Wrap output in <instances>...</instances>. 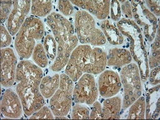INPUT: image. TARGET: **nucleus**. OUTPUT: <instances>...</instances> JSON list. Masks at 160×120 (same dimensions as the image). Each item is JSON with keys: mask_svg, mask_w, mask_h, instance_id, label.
<instances>
[{"mask_svg": "<svg viewBox=\"0 0 160 120\" xmlns=\"http://www.w3.org/2000/svg\"><path fill=\"white\" fill-rule=\"evenodd\" d=\"M1 84L5 88L12 87L15 82L17 57L11 48L1 49Z\"/></svg>", "mask_w": 160, "mask_h": 120, "instance_id": "obj_9", "label": "nucleus"}, {"mask_svg": "<svg viewBox=\"0 0 160 120\" xmlns=\"http://www.w3.org/2000/svg\"><path fill=\"white\" fill-rule=\"evenodd\" d=\"M45 21L57 44L56 58L49 69L52 72H59L66 66L72 51L77 46L78 39L75 34V26L60 14L52 12Z\"/></svg>", "mask_w": 160, "mask_h": 120, "instance_id": "obj_3", "label": "nucleus"}, {"mask_svg": "<svg viewBox=\"0 0 160 120\" xmlns=\"http://www.w3.org/2000/svg\"><path fill=\"white\" fill-rule=\"evenodd\" d=\"M71 118L73 120H89L90 111L87 107L77 103L72 108Z\"/></svg>", "mask_w": 160, "mask_h": 120, "instance_id": "obj_22", "label": "nucleus"}, {"mask_svg": "<svg viewBox=\"0 0 160 120\" xmlns=\"http://www.w3.org/2000/svg\"><path fill=\"white\" fill-rule=\"evenodd\" d=\"M98 91L104 98L115 96L122 87L120 76L112 70H107L102 72L98 80Z\"/></svg>", "mask_w": 160, "mask_h": 120, "instance_id": "obj_11", "label": "nucleus"}, {"mask_svg": "<svg viewBox=\"0 0 160 120\" xmlns=\"http://www.w3.org/2000/svg\"><path fill=\"white\" fill-rule=\"evenodd\" d=\"M12 6L13 1H1L0 16L1 24L4 23L8 21V16L12 10Z\"/></svg>", "mask_w": 160, "mask_h": 120, "instance_id": "obj_24", "label": "nucleus"}, {"mask_svg": "<svg viewBox=\"0 0 160 120\" xmlns=\"http://www.w3.org/2000/svg\"><path fill=\"white\" fill-rule=\"evenodd\" d=\"M54 116L51 110L47 106H43L37 112L32 115L30 120H53Z\"/></svg>", "mask_w": 160, "mask_h": 120, "instance_id": "obj_23", "label": "nucleus"}, {"mask_svg": "<svg viewBox=\"0 0 160 120\" xmlns=\"http://www.w3.org/2000/svg\"><path fill=\"white\" fill-rule=\"evenodd\" d=\"M73 88L72 79L66 74H62L60 86L49 102L51 110L55 117H65L71 111Z\"/></svg>", "mask_w": 160, "mask_h": 120, "instance_id": "obj_7", "label": "nucleus"}, {"mask_svg": "<svg viewBox=\"0 0 160 120\" xmlns=\"http://www.w3.org/2000/svg\"><path fill=\"white\" fill-rule=\"evenodd\" d=\"M105 38L113 45H118L123 43L124 37L119 30L108 20H104L101 25Z\"/></svg>", "mask_w": 160, "mask_h": 120, "instance_id": "obj_17", "label": "nucleus"}, {"mask_svg": "<svg viewBox=\"0 0 160 120\" xmlns=\"http://www.w3.org/2000/svg\"><path fill=\"white\" fill-rule=\"evenodd\" d=\"M98 88L95 77L91 74H84L74 86L73 99L76 103L92 105L96 102L98 96Z\"/></svg>", "mask_w": 160, "mask_h": 120, "instance_id": "obj_8", "label": "nucleus"}, {"mask_svg": "<svg viewBox=\"0 0 160 120\" xmlns=\"http://www.w3.org/2000/svg\"><path fill=\"white\" fill-rule=\"evenodd\" d=\"M52 9L51 0H33L32 1L31 12L32 15L45 17L49 15Z\"/></svg>", "mask_w": 160, "mask_h": 120, "instance_id": "obj_19", "label": "nucleus"}, {"mask_svg": "<svg viewBox=\"0 0 160 120\" xmlns=\"http://www.w3.org/2000/svg\"><path fill=\"white\" fill-rule=\"evenodd\" d=\"M93 105L92 111L90 113V120H102V106L99 102H95Z\"/></svg>", "mask_w": 160, "mask_h": 120, "instance_id": "obj_28", "label": "nucleus"}, {"mask_svg": "<svg viewBox=\"0 0 160 120\" xmlns=\"http://www.w3.org/2000/svg\"><path fill=\"white\" fill-rule=\"evenodd\" d=\"M111 18L114 21H118L121 17V7L119 1L112 0L110 1Z\"/></svg>", "mask_w": 160, "mask_h": 120, "instance_id": "obj_27", "label": "nucleus"}, {"mask_svg": "<svg viewBox=\"0 0 160 120\" xmlns=\"http://www.w3.org/2000/svg\"><path fill=\"white\" fill-rule=\"evenodd\" d=\"M1 48H6L9 46L12 41V35L8 32V30L1 25Z\"/></svg>", "mask_w": 160, "mask_h": 120, "instance_id": "obj_26", "label": "nucleus"}, {"mask_svg": "<svg viewBox=\"0 0 160 120\" xmlns=\"http://www.w3.org/2000/svg\"><path fill=\"white\" fill-rule=\"evenodd\" d=\"M75 28L77 36L83 45L101 46L106 43L102 31L96 27L93 17L85 10H78L75 13Z\"/></svg>", "mask_w": 160, "mask_h": 120, "instance_id": "obj_5", "label": "nucleus"}, {"mask_svg": "<svg viewBox=\"0 0 160 120\" xmlns=\"http://www.w3.org/2000/svg\"><path fill=\"white\" fill-rule=\"evenodd\" d=\"M45 34L44 25L39 18L29 16L16 34L15 47L19 56L29 59L32 55L37 42L43 39Z\"/></svg>", "mask_w": 160, "mask_h": 120, "instance_id": "obj_4", "label": "nucleus"}, {"mask_svg": "<svg viewBox=\"0 0 160 120\" xmlns=\"http://www.w3.org/2000/svg\"><path fill=\"white\" fill-rule=\"evenodd\" d=\"M60 82V76L58 74L43 78L40 84V93L43 97L45 98H51L59 87Z\"/></svg>", "mask_w": 160, "mask_h": 120, "instance_id": "obj_16", "label": "nucleus"}, {"mask_svg": "<svg viewBox=\"0 0 160 120\" xmlns=\"http://www.w3.org/2000/svg\"><path fill=\"white\" fill-rule=\"evenodd\" d=\"M30 0L13 1V8L6 21V26L12 36L16 35L25 21L31 8Z\"/></svg>", "mask_w": 160, "mask_h": 120, "instance_id": "obj_10", "label": "nucleus"}, {"mask_svg": "<svg viewBox=\"0 0 160 120\" xmlns=\"http://www.w3.org/2000/svg\"><path fill=\"white\" fill-rule=\"evenodd\" d=\"M146 113V102L144 97H140L130 106L128 120H144Z\"/></svg>", "mask_w": 160, "mask_h": 120, "instance_id": "obj_18", "label": "nucleus"}, {"mask_svg": "<svg viewBox=\"0 0 160 120\" xmlns=\"http://www.w3.org/2000/svg\"><path fill=\"white\" fill-rule=\"evenodd\" d=\"M43 71L40 67L28 60L21 61L17 65L16 91L19 97L24 113L30 117L45 104L40 84Z\"/></svg>", "mask_w": 160, "mask_h": 120, "instance_id": "obj_1", "label": "nucleus"}, {"mask_svg": "<svg viewBox=\"0 0 160 120\" xmlns=\"http://www.w3.org/2000/svg\"><path fill=\"white\" fill-rule=\"evenodd\" d=\"M120 2H123V4L120 7L121 10L127 17L131 19L133 17V15L131 4L128 1H120Z\"/></svg>", "mask_w": 160, "mask_h": 120, "instance_id": "obj_32", "label": "nucleus"}, {"mask_svg": "<svg viewBox=\"0 0 160 120\" xmlns=\"http://www.w3.org/2000/svg\"><path fill=\"white\" fill-rule=\"evenodd\" d=\"M160 52H151L149 55V65L151 69L160 65Z\"/></svg>", "mask_w": 160, "mask_h": 120, "instance_id": "obj_29", "label": "nucleus"}, {"mask_svg": "<svg viewBox=\"0 0 160 120\" xmlns=\"http://www.w3.org/2000/svg\"><path fill=\"white\" fill-rule=\"evenodd\" d=\"M122 109V99L113 96L105 100L102 104V120H119Z\"/></svg>", "mask_w": 160, "mask_h": 120, "instance_id": "obj_14", "label": "nucleus"}, {"mask_svg": "<svg viewBox=\"0 0 160 120\" xmlns=\"http://www.w3.org/2000/svg\"><path fill=\"white\" fill-rule=\"evenodd\" d=\"M107 65V55L104 50L82 45L77 46L72 51L66 66L65 74L76 82L84 74H101Z\"/></svg>", "mask_w": 160, "mask_h": 120, "instance_id": "obj_2", "label": "nucleus"}, {"mask_svg": "<svg viewBox=\"0 0 160 120\" xmlns=\"http://www.w3.org/2000/svg\"><path fill=\"white\" fill-rule=\"evenodd\" d=\"M58 7L60 12L64 16H71L73 13V7L70 1H68V0L58 1Z\"/></svg>", "mask_w": 160, "mask_h": 120, "instance_id": "obj_25", "label": "nucleus"}, {"mask_svg": "<svg viewBox=\"0 0 160 120\" xmlns=\"http://www.w3.org/2000/svg\"><path fill=\"white\" fill-rule=\"evenodd\" d=\"M143 14L144 16H146V17L149 20V21L152 23L153 27H157L156 25L157 24V19L155 16H154V15L152 13V12H150V10H149L148 8H146L143 7Z\"/></svg>", "mask_w": 160, "mask_h": 120, "instance_id": "obj_33", "label": "nucleus"}, {"mask_svg": "<svg viewBox=\"0 0 160 120\" xmlns=\"http://www.w3.org/2000/svg\"><path fill=\"white\" fill-rule=\"evenodd\" d=\"M32 60L35 64L40 68H45L48 64L47 54L43 45L38 43L34 49L32 54Z\"/></svg>", "mask_w": 160, "mask_h": 120, "instance_id": "obj_20", "label": "nucleus"}, {"mask_svg": "<svg viewBox=\"0 0 160 120\" xmlns=\"http://www.w3.org/2000/svg\"><path fill=\"white\" fill-rule=\"evenodd\" d=\"M160 65L152 69L149 75V82L152 85H156L160 84Z\"/></svg>", "mask_w": 160, "mask_h": 120, "instance_id": "obj_30", "label": "nucleus"}, {"mask_svg": "<svg viewBox=\"0 0 160 120\" xmlns=\"http://www.w3.org/2000/svg\"><path fill=\"white\" fill-rule=\"evenodd\" d=\"M119 76L124 92L122 107L126 110L142 95V87L138 65L130 63L123 66Z\"/></svg>", "mask_w": 160, "mask_h": 120, "instance_id": "obj_6", "label": "nucleus"}, {"mask_svg": "<svg viewBox=\"0 0 160 120\" xmlns=\"http://www.w3.org/2000/svg\"><path fill=\"white\" fill-rule=\"evenodd\" d=\"M43 45L49 58L54 61L57 54V44L54 37L51 35H47L43 41Z\"/></svg>", "mask_w": 160, "mask_h": 120, "instance_id": "obj_21", "label": "nucleus"}, {"mask_svg": "<svg viewBox=\"0 0 160 120\" xmlns=\"http://www.w3.org/2000/svg\"><path fill=\"white\" fill-rule=\"evenodd\" d=\"M148 7L150 8L151 12H153L156 16H160V8L159 1H146Z\"/></svg>", "mask_w": 160, "mask_h": 120, "instance_id": "obj_31", "label": "nucleus"}, {"mask_svg": "<svg viewBox=\"0 0 160 120\" xmlns=\"http://www.w3.org/2000/svg\"><path fill=\"white\" fill-rule=\"evenodd\" d=\"M132 56L130 51L125 49L112 48L109 50L107 55V65L116 67H120L130 64Z\"/></svg>", "mask_w": 160, "mask_h": 120, "instance_id": "obj_15", "label": "nucleus"}, {"mask_svg": "<svg viewBox=\"0 0 160 120\" xmlns=\"http://www.w3.org/2000/svg\"><path fill=\"white\" fill-rule=\"evenodd\" d=\"M71 3L88 11L99 20H105L110 10L109 0H72Z\"/></svg>", "mask_w": 160, "mask_h": 120, "instance_id": "obj_13", "label": "nucleus"}, {"mask_svg": "<svg viewBox=\"0 0 160 120\" xmlns=\"http://www.w3.org/2000/svg\"><path fill=\"white\" fill-rule=\"evenodd\" d=\"M22 105L19 97L11 89H7L1 100V112L5 117L17 119L22 115Z\"/></svg>", "mask_w": 160, "mask_h": 120, "instance_id": "obj_12", "label": "nucleus"}]
</instances>
